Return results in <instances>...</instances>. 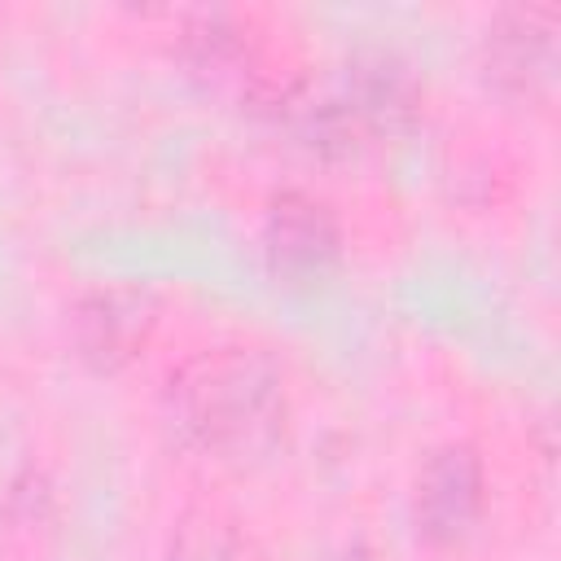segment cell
<instances>
[{
    "mask_svg": "<svg viewBox=\"0 0 561 561\" xmlns=\"http://www.w3.org/2000/svg\"><path fill=\"white\" fill-rule=\"evenodd\" d=\"M167 416L175 434L202 456H263L289 416L285 368L263 346H210L171 377Z\"/></svg>",
    "mask_w": 561,
    "mask_h": 561,
    "instance_id": "cell-1",
    "label": "cell"
},
{
    "mask_svg": "<svg viewBox=\"0 0 561 561\" xmlns=\"http://www.w3.org/2000/svg\"><path fill=\"white\" fill-rule=\"evenodd\" d=\"M482 504H486V478H482L478 451L465 443H447L425 460L416 478V491H412L416 535L438 548L460 543L478 526Z\"/></svg>",
    "mask_w": 561,
    "mask_h": 561,
    "instance_id": "cell-2",
    "label": "cell"
},
{
    "mask_svg": "<svg viewBox=\"0 0 561 561\" xmlns=\"http://www.w3.org/2000/svg\"><path fill=\"white\" fill-rule=\"evenodd\" d=\"M263 245H267V259L276 272L311 280L333 267L342 237H337V219L329 215L324 202H316L307 193H280L267 210Z\"/></svg>",
    "mask_w": 561,
    "mask_h": 561,
    "instance_id": "cell-3",
    "label": "cell"
},
{
    "mask_svg": "<svg viewBox=\"0 0 561 561\" xmlns=\"http://www.w3.org/2000/svg\"><path fill=\"white\" fill-rule=\"evenodd\" d=\"M70 324L83 359H92L96 368H123L145 351L158 316H153V302L136 289H92L75 307Z\"/></svg>",
    "mask_w": 561,
    "mask_h": 561,
    "instance_id": "cell-4",
    "label": "cell"
},
{
    "mask_svg": "<svg viewBox=\"0 0 561 561\" xmlns=\"http://www.w3.org/2000/svg\"><path fill=\"white\" fill-rule=\"evenodd\" d=\"M486 66L513 92L539 88L552 75V13H508L486 35Z\"/></svg>",
    "mask_w": 561,
    "mask_h": 561,
    "instance_id": "cell-5",
    "label": "cell"
},
{
    "mask_svg": "<svg viewBox=\"0 0 561 561\" xmlns=\"http://www.w3.org/2000/svg\"><path fill=\"white\" fill-rule=\"evenodd\" d=\"M171 561H250V557H245L241 535H232V526L215 517H197L180 526L171 543Z\"/></svg>",
    "mask_w": 561,
    "mask_h": 561,
    "instance_id": "cell-6",
    "label": "cell"
}]
</instances>
